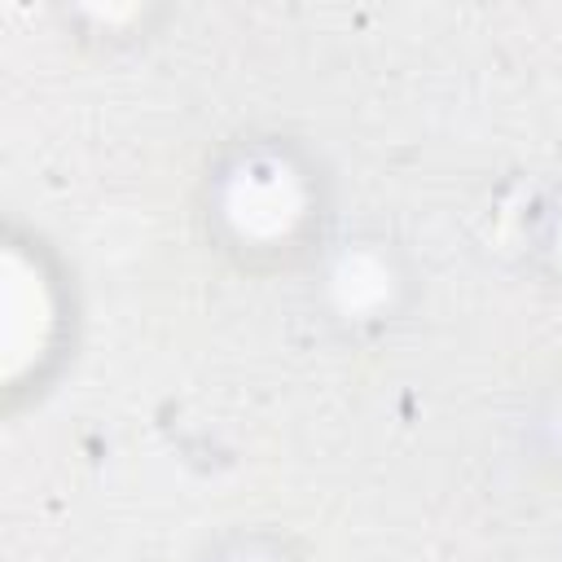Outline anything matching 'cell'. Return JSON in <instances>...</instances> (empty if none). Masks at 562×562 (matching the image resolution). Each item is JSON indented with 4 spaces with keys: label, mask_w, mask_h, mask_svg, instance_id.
<instances>
[{
    "label": "cell",
    "mask_w": 562,
    "mask_h": 562,
    "mask_svg": "<svg viewBox=\"0 0 562 562\" xmlns=\"http://www.w3.org/2000/svg\"><path fill=\"white\" fill-rule=\"evenodd\" d=\"M193 220L206 250L237 272L299 277L338 228L334 176L312 140L281 127H246L206 154Z\"/></svg>",
    "instance_id": "6da1fadb"
},
{
    "label": "cell",
    "mask_w": 562,
    "mask_h": 562,
    "mask_svg": "<svg viewBox=\"0 0 562 562\" xmlns=\"http://www.w3.org/2000/svg\"><path fill=\"white\" fill-rule=\"evenodd\" d=\"M83 299L70 259L35 224L9 220L0 241V395L4 413L40 404L75 360Z\"/></svg>",
    "instance_id": "7a4b0ae2"
},
{
    "label": "cell",
    "mask_w": 562,
    "mask_h": 562,
    "mask_svg": "<svg viewBox=\"0 0 562 562\" xmlns=\"http://www.w3.org/2000/svg\"><path fill=\"white\" fill-rule=\"evenodd\" d=\"M299 277L303 312L342 347L391 338L422 299L413 250L382 224H338Z\"/></svg>",
    "instance_id": "3957f363"
},
{
    "label": "cell",
    "mask_w": 562,
    "mask_h": 562,
    "mask_svg": "<svg viewBox=\"0 0 562 562\" xmlns=\"http://www.w3.org/2000/svg\"><path fill=\"white\" fill-rule=\"evenodd\" d=\"M189 562H316L312 549L272 522H233L206 536Z\"/></svg>",
    "instance_id": "277c9868"
},
{
    "label": "cell",
    "mask_w": 562,
    "mask_h": 562,
    "mask_svg": "<svg viewBox=\"0 0 562 562\" xmlns=\"http://www.w3.org/2000/svg\"><path fill=\"white\" fill-rule=\"evenodd\" d=\"M527 250H531L540 277L562 290V176H558V180L540 193V202L531 206V220H527Z\"/></svg>",
    "instance_id": "5b68a950"
},
{
    "label": "cell",
    "mask_w": 562,
    "mask_h": 562,
    "mask_svg": "<svg viewBox=\"0 0 562 562\" xmlns=\"http://www.w3.org/2000/svg\"><path fill=\"white\" fill-rule=\"evenodd\" d=\"M527 443L531 452L562 474V378L544 386V395L536 400L531 417H527Z\"/></svg>",
    "instance_id": "8992f818"
}]
</instances>
